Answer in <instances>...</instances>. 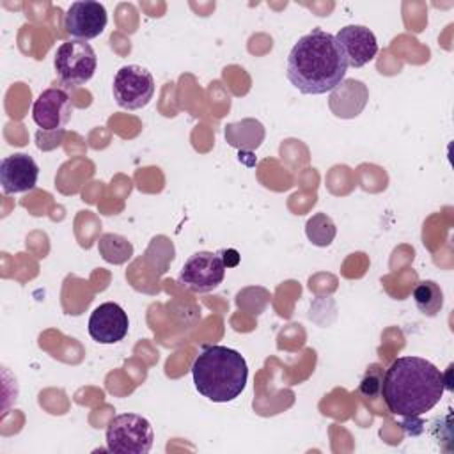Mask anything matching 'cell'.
<instances>
[{"mask_svg": "<svg viewBox=\"0 0 454 454\" xmlns=\"http://www.w3.org/2000/svg\"><path fill=\"white\" fill-rule=\"evenodd\" d=\"M445 392L443 372L426 358L399 356L385 371L380 394L390 413L415 419L433 410Z\"/></svg>", "mask_w": 454, "mask_h": 454, "instance_id": "cell-1", "label": "cell"}, {"mask_svg": "<svg viewBox=\"0 0 454 454\" xmlns=\"http://www.w3.org/2000/svg\"><path fill=\"white\" fill-rule=\"evenodd\" d=\"M348 64L333 34L321 28L301 35L287 55L286 74L301 94H326L346 78Z\"/></svg>", "mask_w": 454, "mask_h": 454, "instance_id": "cell-2", "label": "cell"}, {"mask_svg": "<svg viewBox=\"0 0 454 454\" xmlns=\"http://www.w3.org/2000/svg\"><path fill=\"white\" fill-rule=\"evenodd\" d=\"M197 392L213 403L234 401L247 387L248 365L243 355L227 346H206L192 364Z\"/></svg>", "mask_w": 454, "mask_h": 454, "instance_id": "cell-3", "label": "cell"}, {"mask_svg": "<svg viewBox=\"0 0 454 454\" xmlns=\"http://www.w3.org/2000/svg\"><path fill=\"white\" fill-rule=\"evenodd\" d=\"M106 449L115 454H147L154 442L151 422L138 413H119L106 426Z\"/></svg>", "mask_w": 454, "mask_h": 454, "instance_id": "cell-4", "label": "cell"}, {"mask_svg": "<svg viewBox=\"0 0 454 454\" xmlns=\"http://www.w3.org/2000/svg\"><path fill=\"white\" fill-rule=\"evenodd\" d=\"M53 66L64 85L80 87L94 76L98 69V57L87 41L71 39L57 48Z\"/></svg>", "mask_w": 454, "mask_h": 454, "instance_id": "cell-5", "label": "cell"}, {"mask_svg": "<svg viewBox=\"0 0 454 454\" xmlns=\"http://www.w3.org/2000/svg\"><path fill=\"white\" fill-rule=\"evenodd\" d=\"M112 92L121 108L138 110L153 99L154 78L145 67L128 64L115 73Z\"/></svg>", "mask_w": 454, "mask_h": 454, "instance_id": "cell-6", "label": "cell"}, {"mask_svg": "<svg viewBox=\"0 0 454 454\" xmlns=\"http://www.w3.org/2000/svg\"><path fill=\"white\" fill-rule=\"evenodd\" d=\"M225 278V262L218 254L195 252L183 264L177 282L193 293H209Z\"/></svg>", "mask_w": 454, "mask_h": 454, "instance_id": "cell-7", "label": "cell"}, {"mask_svg": "<svg viewBox=\"0 0 454 454\" xmlns=\"http://www.w3.org/2000/svg\"><path fill=\"white\" fill-rule=\"evenodd\" d=\"M73 103L60 87L44 89L32 105V119L43 131H60L69 122Z\"/></svg>", "mask_w": 454, "mask_h": 454, "instance_id": "cell-8", "label": "cell"}, {"mask_svg": "<svg viewBox=\"0 0 454 454\" xmlns=\"http://www.w3.org/2000/svg\"><path fill=\"white\" fill-rule=\"evenodd\" d=\"M108 23V14L103 4L85 0V2H73L64 16V28L66 32L78 39L89 41L98 37Z\"/></svg>", "mask_w": 454, "mask_h": 454, "instance_id": "cell-9", "label": "cell"}, {"mask_svg": "<svg viewBox=\"0 0 454 454\" xmlns=\"http://www.w3.org/2000/svg\"><path fill=\"white\" fill-rule=\"evenodd\" d=\"M128 314L115 301L101 303L89 317V335L99 344H115L128 335Z\"/></svg>", "mask_w": 454, "mask_h": 454, "instance_id": "cell-10", "label": "cell"}, {"mask_svg": "<svg viewBox=\"0 0 454 454\" xmlns=\"http://www.w3.org/2000/svg\"><path fill=\"white\" fill-rule=\"evenodd\" d=\"M348 67H362L378 53V41L371 28L364 25H346L335 35Z\"/></svg>", "mask_w": 454, "mask_h": 454, "instance_id": "cell-11", "label": "cell"}, {"mask_svg": "<svg viewBox=\"0 0 454 454\" xmlns=\"http://www.w3.org/2000/svg\"><path fill=\"white\" fill-rule=\"evenodd\" d=\"M39 165L25 153L5 156L0 163V184L4 193H23L35 188Z\"/></svg>", "mask_w": 454, "mask_h": 454, "instance_id": "cell-12", "label": "cell"}, {"mask_svg": "<svg viewBox=\"0 0 454 454\" xmlns=\"http://www.w3.org/2000/svg\"><path fill=\"white\" fill-rule=\"evenodd\" d=\"M225 138L232 147L238 149H257L264 138V128L255 119H243L225 126Z\"/></svg>", "mask_w": 454, "mask_h": 454, "instance_id": "cell-13", "label": "cell"}, {"mask_svg": "<svg viewBox=\"0 0 454 454\" xmlns=\"http://www.w3.org/2000/svg\"><path fill=\"white\" fill-rule=\"evenodd\" d=\"M411 296L419 312L427 317L436 316L443 307V291L434 280H420L415 286Z\"/></svg>", "mask_w": 454, "mask_h": 454, "instance_id": "cell-14", "label": "cell"}, {"mask_svg": "<svg viewBox=\"0 0 454 454\" xmlns=\"http://www.w3.org/2000/svg\"><path fill=\"white\" fill-rule=\"evenodd\" d=\"M98 252L110 264H124L133 255V245L121 234L106 232L98 241Z\"/></svg>", "mask_w": 454, "mask_h": 454, "instance_id": "cell-15", "label": "cell"}, {"mask_svg": "<svg viewBox=\"0 0 454 454\" xmlns=\"http://www.w3.org/2000/svg\"><path fill=\"white\" fill-rule=\"evenodd\" d=\"M305 234L312 245L328 247L333 241L337 229H335L333 220L326 213H316L314 216H310L307 220Z\"/></svg>", "mask_w": 454, "mask_h": 454, "instance_id": "cell-16", "label": "cell"}, {"mask_svg": "<svg viewBox=\"0 0 454 454\" xmlns=\"http://www.w3.org/2000/svg\"><path fill=\"white\" fill-rule=\"evenodd\" d=\"M380 387H381V378L380 376H374L372 374V367L367 371L365 378L362 380L360 383V392L367 397H372L376 392H380Z\"/></svg>", "mask_w": 454, "mask_h": 454, "instance_id": "cell-17", "label": "cell"}]
</instances>
